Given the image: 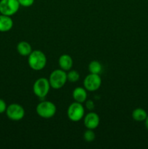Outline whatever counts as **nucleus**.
<instances>
[{
	"mask_svg": "<svg viewBox=\"0 0 148 149\" xmlns=\"http://www.w3.org/2000/svg\"><path fill=\"white\" fill-rule=\"evenodd\" d=\"M47 62L46 56L42 51L33 50L28 56V63L29 67L34 71H41L45 68Z\"/></svg>",
	"mask_w": 148,
	"mask_h": 149,
	"instance_id": "nucleus-1",
	"label": "nucleus"
},
{
	"mask_svg": "<svg viewBox=\"0 0 148 149\" xmlns=\"http://www.w3.org/2000/svg\"><path fill=\"white\" fill-rule=\"evenodd\" d=\"M36 111L40 117L43 119H50L56 114L57 107L52 102L43 100L37 105Z\"/></svg>",
	"mask_w": 148,
	"mask_h": 149,
	"instance_id": "nucleus-2",
	"label": "nucleus"
},
{
	"mask_svg": "<svg viewBox=\"0 0 148 149\" xmlns=\"http://www.w3.org/2000/svg\"><path fill=\"white\" fill-rule=\"evenodd\" d=\"M48 79L52 88L55 90H59L64 87L65 83L68 81L67 73L61 68L56 69L51 73Z\"/></svg>",
	"mask_w": 148,
	"mask_h": 149,
	"instance_id": "nucleus-3",
	"label": "nucleus"
},
{
	"mask_svg": "<svg viewBox=\"0 0 148 149\" xmlns=\"http://www.w3.org/2000/svg\"><path fill=\"white\" fill-rule=\"evenodd\" d=\"M50 87L49 79L44 77H41L35 81L33 86V91L36 97L43 99L48 95Z\"/></svg>",
	"mask_w": 148,
	"mask_h": 149,
	"instance_id": "nucleus-4",
	"label": "nucleus"
},
{
	"mask_svg": "<svg viewBox=\"0 0 148 149\" xmlns=\"http://www.w3.org/2000/svg\"><path fill=\"white\" fill-rule=\"evenodd\" d=\"M67 114L70 120L73 122H78L84 117L85 109L82 103L75 101L68 106Z\"/></svg>",
	"mask_w": 148,
	"mask_h": 149,
	"instance_id": "nucleus-5",
	"label": "nucleus"
},
{
	"mask_svg": "<svg viewBox=\"0 0 148 149\" xmlns=\"http://www.w3.org/2000/svg\"><path fill=\"white\" fill-rule=\"evenodd\" d=\"M20 5L17 0H1L0 12L4 15L10 16L15 15L19 10Z\"/></svg>",
	"mask_w": 148,
	"mask_h": 149,
	"instance_id": "nucleus-6",
	"label": "nucleus"
},
{
	"mask_svg": "<svg viewBox=\"0 0 148 149\" xmlns=\"http://www.w3.org/2000/svg\"><path fill=\"white\" fill-rule=\"evenodd\" d=\"M84 87L89 92H94L99 90L102 84V79L100 74H91L86 76L84 79Z\"/></svg>",
	"mask_w": 148,
	"mask_h": 149,
	"instance_id": "nucleus-7",
	"label": "nucleus"
},
{
	"mask_svg": "<svg viewBox=\"0 0 148 149\" xmlns=\"http://www.w3.org/2000/svg\"><path fill=\"white\" fill-rule=\"evenodd\" d=\"M7 116L10 120L17 122L20 121L25 116V109L22 106L17 103H12L7 106L6 110Z\"/></svg>",
	"mask_w": 148,
	"mask_h": 149,
	"instance_id": "nucleus-8",
	"label": "nucleus"
},
{
	"mask_svg": "<svg viewBox=\"0 0 148 149\" xmlns=\"http://www.w3.org/2000/svg\"><path fill=\"white\" fill-rule=\"evenodd\" d=\"M100 119L99 115L95 112H89L84 117V126L87 129L94 130L98 127L100 125Z\"/></svg>",
	"mask_w": 148,
	"mask_h": 149,
	"instance_id": "nucleus-9",
	"label": "nucleus"
},
{
	"mask_svg": "<svg viewBox=\"0 0 148 149\" xmlns=\"http://www.w3.org/2000/svg\"><path fill=\"white\" fill-rule=\"evenodd\" d=\"M58 63H59V66L61 69L67 71H70L72 68L73 65V61L71 55H68V54H62V55L59 56Z\"/></svg>",
	"mask_w": 148,
	"mask_h": 149,
	"instance_id": "nucleus-10",
	"label": "nucleus"
},
{
	"mask_svg": "<svg viewBox=\"0 0 148 149\" xmlns=\"http://www.w3.org/2000/svg\"><path fill=\"white\" fill-rule=\"evenodd\" d=\"M73 98L75 102L83 103L87 98V90L84 87H76L73 91Z\"/></svg>",
	"mask_w": 148,
	"mask_h": 149,
	"instance_id": "nucleus-11",
	"label": "nucleus"
},
{
	"mask_svg": "<svg viewBox=\"0 0 148 149\" xmlns=\"http://www.w3.org/2000/svg\"><path fill=\"white\" fill-rule=\"evenodd\" d=\"M13 27V20L10 16L0 15V32H7L11 30Z\"/></svg>",
	"mask_w": 148,
	"mask_h": 149,
	"instance_id": "nucleus-12",
	"label": "nucleus"
},
{
	"mask_svg": "<svg viewBox=\"0 0 148 149\" xmlns=\"http://www.w3.org/2000/svg\"><path fill=\"white\" fill-rule=\"evenodd\" d=\"M17 52L22 56H28L33 51L32 47L30 44L26 41L20 42L17 45Z\"/></svg>",
	"mask_w": 148,
	"mask_h": 149,
	"instance_id": "nucleus-13",
	"label": "nucleus"
},
{
	"mask_svg": "<svg viewBox=\"0 0 148 149\" xmlns=\"http://www.w3.org/2000/svg\"><path fill=\"white\" fill-rule=\"evenodd\" d=\"M147 113L145 109L142 108H136L132 111V118L134 121L138 122H145L147 116Z\"/></svg>",
	"mask_w": 148,
	"mask_h": 149,
	"instance_id": "nucleus-14",
	"label": "nucleus"
},
{
	"mask_svg": "<svg viewBox=\"0 0 148 149\" xmlns=\"http://www.w3.org/2000/svg\"><path fill=\"white\" fill-rule=\"evenodd\" d=\"M89 71L91 74H100L102 71V65L98 61H92L89 64Z\"/></svg>",
	"mask_w": 148,
	"mask_h": 149,
	"instance_id": "nucleus-15",
	"label": "nucleus"
},
{
	"mask_svg": "<svg viewBox=\"0 0 148 149\" xmlns=\"http://www.w3.org/2000/svg\"><path fill=\"white\" fill-rule=\"evenodd\" d=\"M67 79L68 81H71V82H76L79 80L80 79V74L75 70H70L68 71V73H67Z\"/></svg>",
	"mask_w": 148,
	"mask_h": 149,
	"instance_id": "nucleus-16",
	"label": "nucleus"
},
{
	"mask_svg": "<svg viewBox=\"0 0 148 149\" xmlns=\"http://www.w3.org/2000/svg\"><path fill=\"white\" fill-rule=\"evenodd\" d=\"M84 139L85 140L86 142H92L94 141L96 138V135L94 133V132L93 131V130L87 129L85 132H84Z\"/></svg>",
	"mask_w": 148,
	"mask_h": 149,
	"instance_id": "nucleus-17",
	"label": "nucleus"
},
{
	"mask_svg": "<svg viewBox=\"0 0 148 149\" xmlns=\"http://www.w3.org/2000/svg\"><path fill=\"white\" fill-rule=\"evenodd\" d=\"M20 6L24 7H29L34 3L35 0H17Z\"/></svg>",
	"mask_w": 148,
	"mask_h": 149,
	"instance_id": "nucleus-18",
	"label": "nucleus"
},
{
	"mask_svg": "<svg viewBox=\"0 0 148 149\" xmlns=\"http://www.w3.org/2000/svg\"><path fill=\"white\" fill-rule=\"evenodd\" d=\"M86 108L88 110L92 111L94 110V109L95 108V105H94V103L92 100H86Z\"/></svg>",
	"mask_w": 148,
	"mask_h": 149,
	"instance_id": "nucleus-19",
	"label": "nucleus"
},
{
	"mask_svg": "<svg viewBox=\"0 0 148 149\" xmlns=\"http://www.w3.org/2000/svg\"><path fill=\"white\" fill-rule=\"evenodd\" d=\"M7 104H6L5 101L2 99H0V113H2L6 111L7 110Z\"/></svg>",
	"mask_w": 148,
	"mask_h": 149,
	"instance_id": "nucleus-20",
	"label": "nucleus"
},
{
	"mask_svg": "<svg viewBox=\"0 0 148 149\" xmlns=\"http://www.w3.org/2000/svg\"><path fill=\"white\" fill-rule=\"evenodd\" d=\"M145 127H146L147 130H148V115H147V116L146 119H145Z\"/></svg>",
	"mask_w": 148,
	"mask_h": 149,
	"instance_id": "nucleus-21",
	"label": "nucleus"
},
{
	"mask_svg": "<svg viewBox=\"0 0 148 149\" xmlns=\"http://www.w3.org/2000/svg\"><path fill=\"white\" fill-rule=\"evenodd\" d=\"M1 15V12H0V15Z\"/></svg>",
	"mask_w": 148,
	"mask_h": 149,
	"instance_id": "nucleus-22",
	"label": "nucleus"
}]
</instances>
